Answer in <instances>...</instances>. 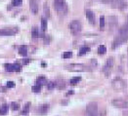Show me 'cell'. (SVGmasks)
<instances>
[{"instance_id": "obj_1", "label": "cell", "mask_w": 128, "mask_h": 116, "mask_svg": "<svg viewBox=\"0 0 128 116\" xmlns=\"http://www.w3.org/2000/svg\"><path fill=\"white\" fill-rule=\"evenodd\" d=\"M55 10L60 16H65L68 14V5L65 2V0H55Z\"/></svg>"}, {"instance_id": "obj_2", "label": "cell", "mask_w": 128, "mask_h": 116, "mask_svg": "<svg viewBox=\"0 0 128 116\" xmlns=\"http://www.w3.org/2000/svg\"><path fill=\"white\" fill-rule=\"evenodd\" d=\"M66 69L70 70V71H87V70H90L87 66L82 63H70V64H67L65 66Z\"/></svg>"}, {"instance_id": "obj_3", "label": "cell", "mask_w": 128, "mask_h": 116, "mask_svg": "<svg viewBox=\"0 0 128 116\" xmlns=\"http://www.w3.org/2000/svg\"><path fill=\"white\" fill-rule=\"evenodd\" d=\"M86 114H87V116H99L97 102L96 101L89 102L87 104V107H86Z\"/></svg>"}, {"instance_id": "obj_4", "label": "cell", "mask_w": 128, "mask_h": 116, "mask_svg": "<svg viewBox=\"0 0 128 116\" xmlns=\"http://www.w3.org/2000/svg\"><path fill=\"white\" fill-rule=\"evenodd\" d=\"M81 28H82V25H81V23L78 21V20H74L70 23L69 24V29H70V32L73 34V35H76L78 34L79 32L81 31Z\"/></svg>"}, {"instance_id": "obj_5", "label": "cell", "mask_w": 128, "mask_h": 116, "mask_svg": "<svg viewBox=\"0 0 128 116\" xmlns=\"http://www.w3.org/2000/svg\"><path fill=\"white\" fill-rule=\"evenodd\" d=\"M113 64H114V60L112 59V58H108V59L106 61V62H105V66H104V68H103L104 72H105L106 74L110 72V70L112 68Z\"/></svg>"}, {"instance_id": "obj_6", "label": "cell", "mask_w": 128, "mask_h": 116, "mask_svg": "<svg viewBox=\"0 0 128 116\" xmlns=\"http://www.w3.org/2000/svg\"><path fill=\"white\" fill-rule=\"evenodd\" d=\"M18 31L17 28H3L0 29V36H12Z\"/></svg>"}, {"instance_id": "obj_7", "label": "cell", "mask_w": 128, "mask_h": 116, "mask_svg": "<svg viewBox=\"0 0 128 116\" xmlns=\"http://www.w3.org/2000/svg\"><path fill=\"white\" fill-rule=\"evenodd\" d=\"M112 85H113L114 88L117 89V90H124L125 87H126L125 81L122 80V79H119V78H117V79H116V80H113Z\"/></svg>"}, {"instance_id": "obj_8", "label": "cell", "mask_w": 128, "mask_h": 116, "mask_svg": "<svg viewBox=\"0 0 128 116\" xmlns=\"http://www.w3.org/2000/svg\"><path fill=\"white\" fill-rule=\"evenodd\" d=\"M112 104L116 107H119V108L128 107V102L125 101H123V100H113L112 101Z\"/></svg>"}, {"instance_id": "obj_9", "label": "cell", "mask_w": 128, "mask_h": 116, "mask_svg": "<svg viewBox=\"0 0 128 116\" xmlns=\"http://www.w3.org/2000/svg\"><path fill=\"white\" fill-rule=\"evenodd\" d=\"M108 27H110V28L112 29L113 27H116V25H117V18L116 17H113V16L108 17Z\"/></svg>"}, {"instance_id": "obj_10", "label": "cell", "mask_w": 128, "mask_h": 116, "mask_svg": "<svg viewBox=\"0 0 128 116\" xmlns=\"http://www.w3.org/2000/svg\"><path fill=\"white\" fill-rule=\"evenodd\" d=\"M86 17H87V20L88 22L90 23L91 24H95V15L94 13L91 10H86Z\"/></svg>"}, {"instance_id": "obj_11", "label": "cell", "mask_w": 128, "mask_h": 116, "mask_svg": "<svg viewBox=\"0 0 128 116\" xmlns=\"http://www.w3.org/2000/svg\"><path fill=\"white\" fill-rule=\"evenodd\" d=\"M30 10L32 12V14H37L38 12V4L36 0H30Z\"/></svg>"}, {"instance_id": "obj_12", "label": "cell", "mask_w": 128, "mask_h": 116, "mask_svg": "<svg viewBox=\"0 0 128 116\" xmlns=\"http://www.w3.org/2000/svg\"><path fill=\"white\" fill-rule=\"evenodd\" d=\"M19 53H20V55H22L24 57H27V55H28V47L25 46V45L21 46L20 49H19Z\"/></svg>"}, {"instance_id": "obj_13", "label": "cell", "mask_w": 128, "mask_h": 116, "mask_svg": "<svg viewBox=\"0 0 128 116\" xmlns=\"http://www.w3.org/2000/svg\"><path fill=\"white\" fill-rule=\"evenodd\" d=\"M45 82H46V78H45V77H44V76H39L37 78V80H36V85L42 86V85L45 84Z\"/></svg>"}, {"instance_id": "obj_14", "label": "cell", "mask_w": 128, "mask_h": 116, "mask_svg": "<svg viewBox=\"0 0 128 116\" xmlns=\"http://www.w3.org/2000/svg\"><path fill=\"white\" fill-rule=\"evenodd\" d=\"M89 51H90V48H89L88 46H83V47H81L80 48V50H79V56H83V55H85L86 53H88Z\"/></svg>"}, {"instance_id": "obj_15", "label": "cell", "mask_w": 128, "mask_h": 116, "mask_svg": "<svg viewBox=\"0 0 128 116\" xmlns=\"http://www.w3.org/2000/svg\"><path fill=\"white\" fill-rule=\"evenodd\" d=\"M43 10H44V16H45L46 18H49L50 17V9L48 7V4L45 3L43 6Z\"/></svg>"}, {"instance_id": "obj_16", "label": "cell", "mask_w": 128, "mask_h": 116, "mask_svg": "<svg viewBox=\"0 0 128 116\" xmlns=\"http://www.w3.org/2000/svg\"><path fill=\"white\" fill-rule=\"evenodd\" d=\"M31 36H32V38H37L38 36H39V31H38L37 27H32V30H31Z\"/></svg>"}, {"instance_id": "obj_17", "label": "cell", "mask_w": 128, "mask_h": 116, "mask_svg": "<svg viewBox=\"0 0 128 116\" xmlns=\"http://www.w3.org/2000/svg\"><path fill=\"white\" fill-rule=\"evenodd\" d=\"M81 80V77H79V76H76V77H73V78H72L70 79V85L72 86H74V85H76L77 83L79 82Z\"/></svg>"}, {"instance_id": "obj_18", "label": "cell", "mask_w": 128, "mask_h": 116, "mask_svg": "<svg viewBox=\"0 0 128 116\" xmlns=\"http://www.w3.org/2000/svg\"><path fill=\"white\" fill-rule=\"evenodd\" d=\"M7 112H8V105L7 104H3L1 106V108H0V114L5 115V114H7Z\"/></svg>"}, {"instance_id": "obj_19", "label": "cell", "mask_w": 128, "mask_h": 116, "mask_svg": "<svg viewBox=\"0 0 128 116\" xmlns=\"http://www.w3.org/2000/svg\"><path fill=\"white\" fill-rule=\"evenodd\" d=\"M41 27H42V30L45 31L47 29V20L45 18H42L41 19Z\"/></svg>"}, {"instance_id": "obj_20", "label": "cell", "mask_w": 128, "mask_h": 116, "mask_svg": "<svg viewBox=\"0 0 128 116\" xmlns=\"http://www.w3.org/2000/svg\"><path fill=\"white\" fill-rule=\"evenodd\" d=\"M106 52H107V48L104 46V45H101V46H99L98 53H99L100 55H104Z\"/></svg>"}, {"instance_id": "obj_21", "label": "cell", "mask_w": 128, "mask_h": 116, "mask_svg": "<svg viewBox=\"0 0 128 116\" xmlns=\"http://www.w3.org/2000/svg\"><path fill=\"white\" fill-rule=\"evenodd\" d=\"M5 68H6V70H7L8 72H13V71H14V66H13V64H9V63L5 64Z\"/></svg>"}, {"instance_id": "obj_22", "label": "cell", "mask_w": 128, "mask_h": 116, "mask_svg": "<svg viewBox=\"0 0 128 116\" xmlns=\"http://www.w3.org/2000/svg\"><path fill=\"white\" fill-rule=\"evenodd\" d=\"M29 105H30V102H28V104H25L24 105V108L23 109V111H22V114H27L28 112V109H29Z\"/></svg>"}, {"instance_id": "obj_23", "label": "cell", "mask_w": 128, "mask_h": 116, "mask_svg": "<svg viewBox=\"0 0 128 116\" xmlns=\"http://www.w3.org/2000/svg\"><path fill=\"white\" fill-rule=\"evenodd\" d=\"M31 90H32V92H33V93H39V92L41 91V86L34 85V86H32Z\"/></svg>"}, {"instance_id": "obj_24", "label": "cell", "mask_w": 128, "mask_h": 116, "mask_svg": "<svg viewBox=\"0 0 128 116\" xmlns=\"http://www.w3.org/2000/svg\"><path fill=\"white\" fill-rule=\"evenodd\" d=\"M100 27H101L102 30H103L104 27H105V17H103V16L100 18Z\"/></svg>"}, {"instance_id": "obj_25", "label": "cell", "mask_w": 128, "mask_h": 116, "mask_svg": "<svg viewBox=\"0 0 128 116\" xmlns=\"http://www.w3.org/2000/svg\"><path fill=\"white\" fill-rule=\"evenodd\" d=\"M48 108H49V105H48V104H44V105H42L41 108H40L41 113H46V112L48 111Z\"/></svg>"}, {"instance_id": "obj_26", "label": "cell", "mask_w": 128, "mask_h": 116, "mask_svg": "<svg viewBox=\"0 0 128 116\" xmlns=\"http://www.w3.org/2000/svg\"><path fill=\"white\" fill-rule=\"evenodd\" d=\"M13 66H14V71L20 72L21 70H22V66H20V64H18V63H15V64H13Z\"/></svg>"}, {"instance_id": "obj_27", "label": "cell", "mask_w": 128, "mask_h": 116, "mask_svg": "<svg viewBox=\"0 0 128 116\" xmlns=\"http://www.w3.org/2000/svg\"><path fill=\"white\" fill-rule=\"evenodd\" d=\"M72 57V52H65L63 54V58L64 59H69V58Z\"/></svg>"}, {"instance_id": "obj_28", "label": "cell", "mask_w": 128, "mask_h": 116, "mask_svg": "<svg viewBox=\"0 0 128 116\" xmlns=\"http://www.w3.org/2000/svg\"><path fill=\"white\" fill-rule=\"evenodd\" d=\"M22 3H23V0H13L12 1L13 6H20Z\"/></svg>"}, {"instance_id": "obj_29", "label": "cell", "mask_w": 128, "mask_h": 116, "mask_svg": "<svg viewBox=\"0 0 128 116\" xmlns=\"http://www.w3.org/2000/svg\"><path fill=\"white\" fill-rule=\"evenodd\" d=\"M56 85L58 86L60 89H63L64 87H65V82H64L63 80H61V81H59V82H57V83H56Z\"/></svg>"}, {"instance_id": "obj_30", "label": "cell", "mask_w": 128, "mask_h": 116, "mask_svg": "<svg viewBox=\"0 0 128 116\" xmlns=\"http://www.w3.org/2000/svg\"><path fill=\"white\" fill-rule=\"evenodd\" d=\"M11 106H12V109H13V110H18L19 107H20V105H19L17 102H12Z\"/></svg>"}, {"instance_id": "obj_31", "label": "cell", "mask_w": 128, "mask_h": 116, "mask_svg": "<svg viewBox=\"0 0 128 116\" xmlns=\"http://www.w3.org/2000/svg\"><path fill=\"white\" fill-rule=\"evenodd\" d=\"M7 87L8 88H14L15 87V83L13 81H8L7 82Z\"/></svg>"}, {"instance_id": "obj_32", "label": "cell", "mask_w": 128, "mask_h": 116, "mask_svg": "<svg viewBox=\"0 0 128 116\" xmlns=\"http://www.w3.org/2000/svg\"><path fill=\"white\" fill-rule=\"evenodd\" d=\"M55 86H56V83L55 82H49L48 83V89H50V90L53 89Z\"/></svg>"}, {"instance_id": "obj_33", "label": "cell", "mask_w": 128, "mask_h": 116, "mask_svg": "<svg viewBox=\"0 0 128 116\" xmlns=\"http://www.w3.org/2000/svg\"><path fill=\"white\" fill-rule=\"evenodd\" d=\"M49 42H50V37L48 35H45V36H44V43L49 44Z\"/></svg>"}, {"instance_id": "obj_34", "label": "cell", "mask_w": 128, "mask_h": 116, "mask_svg": "<svg viewBox=\"0 0 128 116\" xmlns=\"http://www.w3.org/2000/svg\"><path fill=\"white\" fill-rule=\"evenodd\" d=\"M24 64L29 63V59H24Z\"/></svg>"}, {"instance_id": "obj_35", "label": "cell", "mask_w": 128, "mask_h": 116, "mask_svg": "<svg viewBox=\"0 0 128 116\" xmlns=\"http://www.w3.org/2000/svg\"><path fill=\"white\" fill-rule=\"evenodd\" d=\"M41 66H42V67H46V66H47L46 62H42V63H41Z\"/></svg>"}, {"instance_id": "obj_36", "label": "cell", "mask_w": 128, "mask_h": 116, "mask_svg": "<svg viewBox=\"0 0 128 116\" xmlns=\"http://www.w3.org/2000/svg\"><path fill=\"white\" fill-rule=\"evenodd\" d=\"M73 94V91H69L68 93V95H72Z\"/></svg>"}, {"instance_id": "obj_37", "label": "cell", "mask_w": 128, "mask_h": 116, "mask_svg": "<svg viewBox=\"0 0 128 116\" xmlns=\"http://www.w3.org/2000/svg\"><path fill=\"white\" fill-rule=\"evenodd\" d=\"M114 1H116V2H122V1H124V0H114Z\"/></svg>"}, {"instance_id": "obj_38", "label": "cell", "mask_w": 128, "mask_h": 116, "mask_svg": "<svg viewBox=\"0 0 128 116\" xmlns=\"http://www.w3.org/2000/svg\"><path fill=\"white\" fill-rule=\"evenodd\" d=\"M126 23H128V16H127V21H126Z\"/></svg>"}]
</instances>
